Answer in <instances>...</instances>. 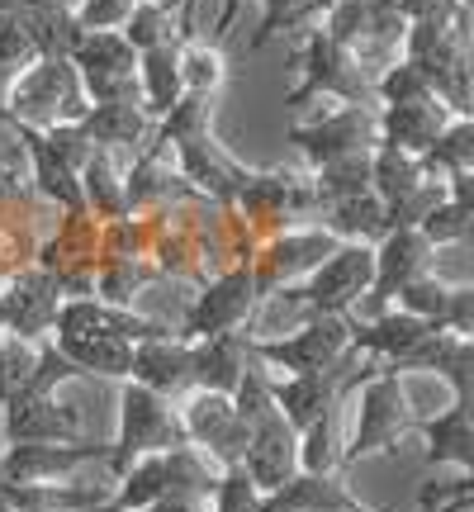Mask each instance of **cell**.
Instances as JSON below:
<instances>
[{"label":"cell","instance_id":"cell-1","mask_svg":"<svg viewBox=\"0 0 474 512\" xmlns=\"http://www.w3.org/2000/svg\"><path fill=\"white\" fill-rule=\"evenodd\" d=\"M152 143L171 147V157H176V166L185 171V181L195 185L204 200L228 204V209L237 204L242 185L252 176V166H242L233 152L214 138V100H209V95H181V105L166 114V119H157Z\"/></svg>","mask_w":474,"mask_h":512},{"label":"cell","instance_id":"cell-2","mask_svg":"<svg viewBox=\"0 0 474 512\" xmlns=\"http://www.w3.org/2000/svg\"><path fill=\"white\" fill-rule=\"evenodd\" d=\"M290 72H299V86L285 95L290 110H304L313 100H332V105H380L375 100V76L365 72L356 53L342 48L323 24L299 29V53L290 57Z\"/></svg>","mask_w":474,"mask_h":512},{"label":"cell","instance_id":"cell-3","mask_svg":"<svg viewBox=\"0 0 474 512\" xmlns=\"http://www.w3.org/2000/svg\"><path fill=\"white\" fill-rule=\"evenodd\" d=\"M223 465L204 456L200 446H176V451H162V456H143L128 475L114 479L110 489V512H143L162 498H214L219 489Z\"/></svg>","mask_w":474,"mask_h":512},{"label":"cell","instance_id":"cell-4","mask_svg":"<svg viewBox=\"0 0 474 512\" xmlns=\"http://www.w3.org/2000/svg\"><path fill=\"white\" fill-rule=\"evenodd\" d=\"M418 422L422 413L403 389V370L380 366L356 389V427H351V441H342V470L384 451H399L403 437H418Z\"/></svg>","mask_w":474,"mask_h":512},{"label":"cell","instance_id":"cell-5","mask_svg":"<svg viewBox=\"0 0 474 512\" xmlns=\"http://www.w3.org/2000/svg\"><path fill=\"white\" fill-rule=\"evenodd\" d=\"M185 441L190 437L181 422V403L138 380H119V437L110 441V460H105L110 479L128 475L143 456H162Z\"/></svg>","mask_w":474,"mask_h":512},{"label":"cell","instance_id":"cell-6","mask_svg":"<svg viewBox=\"0 0 474 512\" xmlns=\"http://www.w3.org/2000/svg\"><path fill=\"white\" fill-rule=\"evenodd\" d=\"M237 219L252 228L256 242L275 238L285 228H304L318 223V185H313L309 166H261L247 176L242 195H237Z\"/></svg>","mask_w":474,"mask_h":512},{"label":"cell","instance_id":"cell-7","mask_svg":"<svg viewBox=\"0 0 474 512\" xmlns=\"http://www.w3.org/2000/svg\"><path fill=\"white\" fill-rule=\"evenodd\" d=\"M5 114L24 128H62V124H81L91 110V95L76 76L72 57H38L34 67L5 86Z\"/></svg>","mask_w":474,"mask_h":512},{"label":"cell","instance_id":"cell-8","mask_svg":"<svg viewBox=\"0 0 474 512\" xmlns=\"http://www.w3.org/2000/svg\"><path fill=\"white\" fill-rule=\"evenodd\" d=\"M375 285V247L365 242H337V252L304 275L299 285L275 290V299H285V309L304 323V318H323V313H351Z\"/></svg>","mask_w":474,"mask_h":512},{"label":"cell","instance_id":"cell-9","mask_svg":"<svg viewBox=\"0 0 474 512\" xmlns=\"http://www.w3.org/2000/svg\"><path fill=\"white\" fill-rule=\"evenodd\" d=\"M342 48L356 53L370 76L394 67L403 57V38H408V19L394 0H332L328 15L318 19Z\"/></svg>","mask_w":474,"mask_h":512},{"label":"cell","instance_id":"cell-10","mask_svg":"<svg viewBox=\"0 0 474 512\" xmlns=\"http://www.w3.org/2000/svg\"><path fill=\"white\" fill-rule=\"evenodd\" d=\"M370 190L384 200L389 233L394 228H418L437 204H446V176H437L422 157L389 143L370 152Z\"/></svg>","mask_w":474,"mask_h":512},{"label":"cell","instance_id":"cell-11","mask_svg":"<svg viewBox=\"0 0 474 512\" xmlns=\"http://www.w3.org/2000/svg\"><path fill=\"white\" fill-rule=\"evenodd\" d=\"M351 328H356V313L304 318L294 332L256 337L252 356L261 366H271L275 375H318V370H332L337 361L351 356Z\"/></svg>","mask_w":474,"mask_h":512},{"label":"cell","instance_id":"cell-12","mask_svg":"<svg viewBox=\"0 0 474 512\" xmlns=\"http://www.w3.org/2000/svg\"><path fill=\"white\" fill-rule=\"evenodd\" d=\"M290 143L309 171L342 162V157L375 152L380 147V105H332L328 114H318L309 124H294Z\"/></svg>","mask_w":474,"mask_h":512},{"label":"cell","instance_id":"cell-13","mask_svg":"<svg viewBox=\"0 0 474 512\" xmlns=\"http://www.w3.org/2000/svg\"><path fill=\"white\" fill-rule=\"evenodd\" d=\"M261 304L252 280V266H228L214 280H204L190 309L181 318V342H204V337H223V332H242L252 323V309Z\"/></svg>","mask_w":474,"mask_h":512},{"label":"cell","instance_id":"cell-14","mask_svg":"<svg viewBox=\"0 0 474 512\" xmlns=\"http://www.w3.org/2000/svg\"><path fill=\"white\" fill-rule=\"evenodd\" d=\"M67 57H72L91 105H100V100H143V91H138V53L119 29H86Z\"/></svg>","mask_w":474,"mask_h":512},{"label":"cell","instance_id":"cell-15","mask_svg":"<svg viewBox=\"0 0 474 512\" xmlns=\"http://www.w3.org/2000/svg\"><path fill=\"white\" fill-rule=\"evenodd\" d=\"M110 441H10L0 451V479L10 484H67L86 465H105Z\"/></svg>","mask_w":474,"mask_h":512},{"label":"cell","instance_id":"cell-16","mask_svg":"<svg viewBox=\"0 0 474 512\" xmlns=\"http://www.w3.org/2000/svg\"><path fill=\"white\" fill-rule=\"evenodd\" d=\"M337 252V238H332L323 223H304V228H285L256 247L252 256V280H256V294L285 290V285H299L304 275H313L328 256Z\"/></svg>","mask_w":474,"mask_h":512},{"label":"cell","instance_id":"cell-17","mask_svg":"<svg viewBox=\"0 0 474 512\" xmlns=\"http://www.w3.org/2000/svg\"><path fill=\"white\" fill-rule=\"evenodd\" d=\"M62 285L48 266H24L0 285V332H15L24 342L43 347L57 328V309H62Z\"/></svg>","mask_w":474,"mask_h":512},{"label":"cell","instance_id":"cell-18","mask_svg":"<svg viewBox=\"0 0 474 512\" xmlns=\"http://www.w3.org/2000/svg\"><path fill=\"white\" fill-rule=\"evenodd\" d=\"M181 422L190 446H200L214 465H242V451H247V437L252 427L237 413L233 394H209V389H190L181 399Z\"/></svg>","mask_w":474,"mask_h":512},{"label":"cell","instance_id":"cell-19","mask_svg":"<svg viewBox=\"0 0 474 512\" xmlns=\"http://www.w3.org/2000/svg\"><path fill=\"white\" fill-rule=\"evenodd\" d=\"M252 437H247V451H242V470L252 475V484L261 494H275L280 484H290L299 475V432H294L280 408H266L256 413L252 422Z\"/></svg>","mask_w":474,"mask_h":512},{"label":"cell","instance_id":"cell-20","mask_svg":"<svg viewBox=\"0 0 474 512\" xmlns=\"http://www.w3.org/2000/svg\"><path fill=\"white\" fill-rule=\"evenodd\" d=\"M53 332H67V337H119V342H133V347L138 342H157V337H181L176 328H166L157 318L105 304V299H62Z\"/></svg>","mask_w":474,"mask_h":512},{"label":"cell","instance_id":"cell-21","mask_svg":"<svg viewBox=\"0 0 474 512\" xmlns=\"http://www.w3.org/2000/svg\"><path fill=\"white\" fill-rule=\"evenodd\" d=\"M190 195H200V190L185 181V171L176 166L171 147L147 143L143 152H133V157H128V171H124L128 214H157V209L181 204V200H190Z\"/></svg>","mask_w":474,"mask_h":512},{"label":"cell","instance_id":"cell-22","mask_svg":"<svg viewBox=\"0 0 474 512\" xmlns=\"http://www.w3.org/2000/svg\"><path fill=\"white\" fill-rule=\"evenodd\" d=\"M57 209L43 204L29 190V195H15V200H0V285L15 271L34 266L43 238L53 233Z\"/></svg>","mask_w":474,"mask_h":512},{"label":"cell","instance_id":"cell-23","mask_svg":"<svg viewBox=\"0 0 474 512\" xmlns=\"http://www.w3.org/2000/svg\"><path fill=\"white\" fill-rule=\"evenodd\" d=\"M432 256L437 247L427 242L422 228H394L389 238L375 247V285H370V299H375V313H384L408 280L432 271Z\"/></svg>","mask_w":474,"mask_h":512},{"label":"cell","instance_id":"cell-24","mask_svg":"<svg viewBox=\"0 0 474 512\" xmlns=\"http://www.w3.org/2000/svg\"><path fill=\"white\" fill-rule=\"evenodd\" d=\"M437 332V323H427L418 313H403V309H384L375 318H356V328H351V347L370 356V361H380V366H394L399 370L413 351L427 342Z\"/></svg>","mask_w":474,"mask_h":512},{"label":"cell","instance_id":"cell-25","mask_svg":"<svg viewBox=\"0 0 474 512\" xmlns=\"http://www.w3.org/2000/svg\"><path fill=\"white\" fill-rule=\"evenodd\" d=\"M456 119V110L441 95H418L403 105H380V143L403 147L413 157H427L432 143L441 138V128Z\"/></svg>","mask_w":474,"mask_h":512},{"label":"cell","instance_id":"cell-26","mask_svg":"<svg viewBox=\"0 0 474 512\" xmlns=\"http://www.w3.org/2000/svg\"><path fill=\"white\" fill-rule=\"evenodd\" d=\"M427 441V465H456L474 475V394H451V408L418 422Z\"/></svg>","mask_w":474,"mask_h":512},{"label":"cell","instance_id":"cell-27","mask_svg":"<svg viewBox=\"0 0 474 512\" xmlns=\"http://www.w3.org/2000/svg\"><path fill=\"white\" fill-rule=\"evenodd\" d=\"M81 418L53 394H10L5 399V441H81Z\"/></svg>","mask_w":474,"mask_h":512},{"label":"cell","instance_id":"cell-28","mask_svg":"<svg viewBox=\"0 0 474 512\" xmlns=\"http://www.w3.org/2000/svg\"><path fill=\"white\" fill-rule=\"evenodd\" d=\"M190 370H195L190 342H181V337H157V342H138V347H133L128 380H138V384H147V389H157V394L181 403L185 394L195 389Z\"/></svg>","mask_w":474,"mask_h":512},{"label":"cell","instance_id":"cell-29","mask_svg":"<svg viewBox=\"0 0 474 512\" xmlns=\"http://www.w3.org/2000/svg\"><path fill=\"white\" fill-rule=\"evenodd\" d=\"M81 128H86V138H91L95 147H110V152L133 157V152H143V147L152 143L157 119L143 110V100H100V105L86 110Z\"/></svg>","mask_w":474,"mask_h":512},{"label":"cell","instance_id":"cell-30","mask_svg":"<svg viewBox=\"0 0 474 512\" xmlns=\"http://www.w3.org/2000/svg\"><path fill=\"white\" fill-rule=\"evenodd\" d=\"M347 508H361V498L351 494L347 484V470H328V475L299 470L275 494H261L256 512H347Z\"/></svg>","mask_w":474,"mask_h":512},{"label":"cell","instance_id":"cell-31","mask_svg":"<svg viewBox=\"0 0 474 512\" xmlns=\"http://www.w3.org/2000/svg\"><path fill=\"white\" fill-rule=\"evenodd\" d=\"M19 138H24V147H29V171H34V195L38 200L53 204L57 214H76V209H86V195H81V171H76L72 162H62L38 128L19 124Z\"/></svg>","mask_w":474,"mask_h":512},{"label":"cell","instance_id":"cell-32","mask_svg":"<svg viewBox=\"0 0 474 512\" xmlns=\"http://www.w3.org/2000/svg\"><path fill=\"white\" fill-rule=\"evenodd\" d=\"M190 351H195L190 380H195V389H209V394H233L247 366H252V337L247 332L204 337V342H190Z\"/></svg>","mask_w":474,"mask_h":512},{"label":"cell","instance_id":"cell-33","mask_svg":"<svg viewBox=\"0 0 474 512\" xmlns=\"http://www.w3.org/2000/svg\"><path fill=\"white\" fill-rule=\"evenodd\" d=\"M399 370L403 375L408 370H427V375L451 384V394H474V337H456V332L437 328Z\"/></svg>","mask_w":474,"mask_h":512},{"label":"cell","instance_id":"cell-34","mask_svg":"<svg viewBox=\"0 0 474 512\" xmlns=\"http://www.w3.org/2000/svg\"><path fill=\"white\" fill-rule=\"evenodd\" d=\"M185 5L190 0H138V10L128 15L119 34L133 43V53H152V48H185L195 29L185 24Z\"/></svg>","mask_w":474,"mask_h":512},{"label":"cell","instance_id":"cell-35","mask_svg":"<svg viewBox=\"0 0 474 512\" xmlns=\"http://www.w3.org/2000/svg\"><path fill=\"white\" fill-rule=\"evenodd\" d=\"M318 223L328 228L337 242H365V247H380L389 238V214H384V200L375 190L365 195H351V200H332L318 209Z\"/></svg>","mask_w":474,"mask_h":512},{"label":"cell","instance_id":"cell-36","mask_svg":"<svg viewBox=\"0 0 474 512\" xmlns=\"http://www.w3.org/2000/svg\"><path fill=\"white\" fill-rule=\"evenodd\" d=\"M67 361H72L81 375H95V380H128L133 370V342H119V337H67V332H53L48 337Z\"/></svg>","mask_w":474,"mask_h":512},{"label":"cell","instance_id":"cell-37","mask_svg":"<svg viewBox=\"0 0 474 512\" xmlns=\"http://www.w3.org/2000/svg\"><path fill=\"white\" fill-rule=\"evenodd\" d=\"M124 171H128V157L110 152V147H95L91 162L81 166V195H86V209L95 219H124L128 214Z\"/></svg>","mask_w":474,"mask_h":512},{"label":"cell","instance_id":"cell-38","mask_svg":"<svg viewBox=\"0 0 474 512\" xmlns=\"http://www.w3.org/2000/svg\"><path fill=\"white\" fill-rule=\"evenodd\" d=\"M138 91H143V110L152 119H166V114L181 105L185 95V76H181V48H152V53H138Z\"/></svg>","mask_w":474,"mask_h":512},{"label":"cell","instance_id":"cell-39","mask_svg":"<svg viewBox=\"0 0 474 512\" xmlns=\"http://www.w3.org/2000/svg\"><path fill=\"white\" fill-rule=\"evenodd\" d=\"M157 275L162 271H157L152 256H110V261L95 266V299L119 304V309H133Z\"/></svg>","mask_w":474,"mask_h":512},{"label":"cell","instance_id":"cell-40","mask_svg":"<svg viewBox=\"0 0 474 512\" xmlns=\"http://www.w3.org/2000/svg\"><path fill=\"white\" fill-rule=\"evenodd\" d=\"M332 0H261V24H256V34L247 38V53H261L275 34H299V29H309L318 19L328 15Z\"/></svg>","mask_w":474,"mask_h":512},{"label":"cell","instance_id":"cell-41","mask_svg":"<svg viewBox=\"0 0 474 512\" xmlns=\"http://www.w3.org/2000/svg\"><path fill=\"white\" fill-rule=\"evenodd\" d=\"M228 53L214 48L209 38H190L181 48V76H185V95H209L219 100V91L228 86Z\"/></svg>","mask_w":474,"mask_h":512},{"label":"cell","instance_id":"cell-42","mask_svg":"<svg viewBox=\"0 0 474 512\" xmlns=\"http://www.w3.org/2000/svg\"><path fill=\"white\" fill-rule=\"evenodd\" d=\"M342 408L337 413H323L309 432H299V470L309 475H328V470H342Z\"/></svg>","mask_w":474,"mask_h":512},{"label":"cell","instance_id":"cell-43","mask_svg":"<svg viewBox=\"0 0 474 512\" xmlns=\"http://www.w3.org/2000/svg\"><path fill=\"white\" fill-rule=\"evenodd\" d=\"M437 176H456V171H474V114H456L451 124L441 128V138L432 143V152L422 157Z\"/></svg>","mask_w":474,"mask_h":512},{"label":"cell","instance_id":"cell-44","mask_svg":"<svg viewBox=\"0 0 474 512\" xmlns=\"http://www.w3.org/2000/svg\"><path fill=\"white\" fill-rule=\"evenodd\" d=\"M34 62H38V48H34V34H29V19L19 15L15 5L0 10V95H5V86H10L24 67H34Z\"/></svg>","mask_w":474,"mask_h":512},{"label":"cell","instance_id":"cell-45","mask_svg":"<svg viewBox=\"0 0 474 512\" xmlns=\"http://www.w3.org/2000/svg\"><path fill=\"white\" fill-rule=\"evenodd\" d=\"M313 185H318V204H332V200H351V195H365V190H370V152L318 166V171H313Z\"/></svg>","mask_w":474,"mask_h":512},{"label":"cell","instance_id":"cell-46","mask_svg":"<svg viewBox=\"0 0 474 512\" xmlns=\"http://www.w3.org/2000/svg\"><path fill=\"white\" fill-rule=\"evenodd\" d=\"M418 95H437V91H432V81L422 76L418 62H408V57H399L394 67H384V72L375 76V100H380V105H403V100H418Z\"/></svg>","mask_w":474,"mask_h":512},{"label":"cell","instance_id":"cell-47","mask_svg":"<svg viewBox=\"0 0 474 512\" xmlns=\"http://www.w3.org/2000/svg\"><path fill=\"white\" fill-rule=\"evenodd\" d=\"M38 351L43 347H34V342H24V337H15V332H0V403L15 394L19 384L34 375V366H38Z\"/></svg>","mask_w":474,"mask_h":512},{"label":"cell","instance_id":"cell-48","mask_svg":"<svg viewBox=\"0 0 474 512\" xmlns=\"http://www.w3.org/2000/svg\"><path fill=\"white\" fill-rule=\"evenodd\" d=\"M422 233H427V242H432V247H465V242H474V214H465V209H460V204H437V209H432V214H427V219L418 223Z\"/></svg>","mask_w":474,"mask_h":512},{"label":"cell","instance_id":"cell-49","mask_svg":"<svg viewBox=\"0 0 474 512\" xmlns=\"http://www.w3.org/2000/svg\"><path fill=\"white\" fill-rule=\"evenodd\" d=\"M110 256H147V228L138 214L100 219V261H110Z\"/></svg>","mask_w":474,"mask_h":512},{"label":"cell","instance_id":"cell-50","mask_svg":"<svg viewBox=\"0 0 474 512\" xmlns=\"http://www.w3.org/2000/svg\"><path fill=\"white\" fill-rule=\"evenodd\" d=\"M261 508V489L252 484V475L242 465H228L219 475V489L209 498V512H256Z\"/></svg>","mask_w":474,"mask_h":512},{"label":"cell","instance_id":"cell-51","mask_svg":"<svg viewBox=\"0 0 474 512\" xmlns=\"http://www.w3.org/2000/svg\"><path fill=\"white\" fill-rule=\"evenodd\" d=\"M138 0H76V24L81 29H124Z\"/></svg>","mask_w":474,"mask_h":512},{"label":"cell","instance_id":"cell-52","mask_svg":"<svg viewBox=\"0 0 474 512\" xmlns=\"http://www.w3.org/2000/svg\"><path fill=\"white\" fill-rule=\"evenodd\" d=\"M441 328L456 332V337H474V285H451V290H446Z\"/></svg>","mask_w":474,"mask_h":512},{"label":"cell","instance_id":"cell-53","mask_svg":"<svg viewBox=\"0 0 474 512\" xmlns=\"http://www.w3.org/2000/svg\"><path fill=\"white\" fill-rule=\"evenodd\" d=\"M446 200L460 204L465 214H474V171H456V176H446Z\"/></svg>","mask_w":474,"mask_h":512},{"label":"cell","instance_id":"cell-54","mask_svg":"<svg viewBox=\"0 0 474 512\" xmlns=\"http://www.w3.org/2000/svg\"><path fill=\"white\" fill-rule=\"evenodd\" d=\"M24 15H62V10H76V0H10Z\"/></svg>","mask_w":474,"mask_h":512},{"label":"cell","instance_id":"cell-55","mask_svg":"<svg viewBox=\"0 0 474 512\" xmlns=\"http://www.w3.org/2000/svg\"><path fill=\"white\" fill-rule=\"evenodd\" d=\"M10 441H5V403H0V451H5Z\"/></svg>","mask_w":474,"mask_h":512},{"label":"cell","instance_id":"cell-56","mask_svg":"<svg viewBox=\"0 0 474 512\" xmlns=\"http://www.w3.org/2000/svg\"><path fill=\"white\" fill-rule=\"evenodd\" d=\"M418 512H437V508H432V503H418Z\"/></svg>","mask_w":474,"mask_h":512},{"label":"cell","instance_id":"cell-57","mask_svg":"<svg viewBox=\"0 0 474 512\" xmlns=\"http://www.w3.org/2000/svg\"><path fill=\"white\" fill-rule=\"evenodd\" d=\"M347 512H375V508H365V503H361V508H347Z\"/></svg>","mask_w":474,"mask_h":512},{"label":"cell","instance_id":"cell-58","mask_svg":"<svg viewBox=\"0 0 474 512\" xmlns=\"http://www.w3.org/2000/svg\"><path fill=\"white\" fill-rule=\"evenodd\" d=\"M465 5H474V0H465Z\"/></svg>","mask_w":474,"mask_h":512}]
</instances>
